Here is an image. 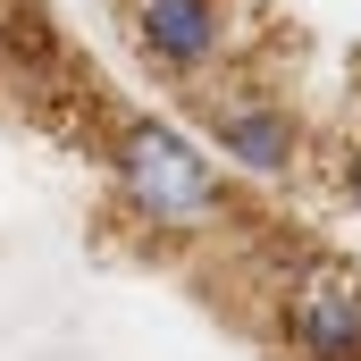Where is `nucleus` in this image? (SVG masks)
<instances>
[{
    "label": "nucleus",
    "mask_w": 361,
    "mask_h": 361,
    "mask_svg": "<svg viewBox=\"0 0 361 361\" xmlns=\"http://www.w3.org/2000/svg\"><path fill=\"white\" fill-rule=\"evenodd\" d=\"M193 118H202L219 169L286 177V169L302 160V118H294L286 92H210V101H193Z\"/></svg>",
    "instance_id": "f03ea898"
},
{
    "label": "nucleus",
    "mask_w": 361,
    "mask_h": 361,
    "mask_svg": "<svg viewBox=\"0 0 361 361\" xmlns=\"http://www.w3.org/2000/svg\"><path fill=\"white\" fill-rule=\"evenodd\" d=\"M277 336L294 361H361V269L302 261L277 286Z\"/></svg>",
    "instance_id": "f257e3e1"
},
{
    "label": "nucleus",
    "mask_w": 361,
    "mask_h": 361,
    "mask_svg": "<svg viewBox=\"0 0 361 361\" xmlns=\"http://www.w3.org/2000/svg\"><path fill=\"white\" fill-rule=\"evenodd\" d=\"M345 193H353V210H361V152L345 160Z\"/></svg>",
    "instance_id": "7ed1b4c3"
}]
</instances>
